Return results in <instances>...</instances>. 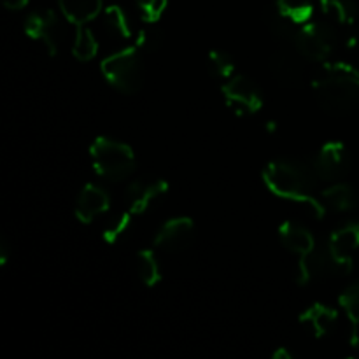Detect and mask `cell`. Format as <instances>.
Returning <instances> with one entry per match:
<instances>
[{"label": "cell", "mask_w": 359, "mask_h": 359, "mask_svg": "<svg viewBox=\"0 0 359 359\" xmlns=\"http://www.w3.org/2000/svg\"><path fill=\"white\" fill-rule=\"evenodd\" d=\"M263 179L270 191H273L276 195L309 203L319 217L326 212L323 203L314 196L319 182H323L316 172L314 160L279 158L266 165V168L263 170Z\"/></svg>", "instance_id": "cell-1"}, {"label": "cell", "mask_w": 359, "mask_h": 359, "mask_svg": "<svg viewBox=\"0 0 359 359\" xmlns=\"http://www.w3.org/2000/svg\"><path fill=\"white\" fill-rule=\"evenodd\" d=\"M312 90L323 111L349 114L359 109V70L342 62L321 63L312 76Z\"/></svg>", "instance_id": "cell-2"}, {"label": "cell", "mask_w": 359, "mask_h": 359, "mask_svg": "<svg viewBox=\"0 0 359 359\" xmlns=\"http://www.w3.org/2000/svg\"><path fill=\"white\" fill-rule=\"evenodd\" d=\"M309 62L326 63L333 58L337 49L342 46H351V39L344 35L339 28L333 27L326 20L311 21L298 28L294 41L291 42Z\"/></svg>", "instance_id": "cell-3"}, {"label": "cell", "mask_w": 359, "mask_h": 359, "mask_svg": "<svg viewBox=\"0 0 359 359\" xmlns=\"http://www.w3.org/2000/svg\"><path fill=\"white\" fill-rule=\"evenodd\" d=\"M95 172L107 182H123L135 170V156L126 144L100 137L91 146Z\"/></svg>", "instance_id": "cell-4"}, {"label": "cell", "mask_w": 359, "mask_h": 359, "mask_svg": "<svg viewBox=\"0 0 359 359\" xmlns=\"http://www.w3.org/2000/svg\"><path fill=\"white\" fill-rule=\"evenodd\" d=\"M105 79L121 93L133 95L142 88L146 77L144 55L139 48H128L107 56L102 62Z\"/></svg>", "instance_id": "cell-5"}, {"label": "cell", "mask_w": 359, "mask_h": 359, "mask_svg": "<svg viewBox=\"0 0 359 359\" xmlns=\"http://www.w3.org/2000/svg\"><path fill=\"white\" fill-rule=\"evenodd\" d=\"M226 105L237 116H252L263 107V91L258 84L242 74H235L223 83Z\"/></svg>", "instance_id": "cell-6"}, {"label": "cell", "mask_w": 359, "mask_h": 359, "mask_svg": "<svg viewBox=\"0 0 359 359\" xmlns=\"http://www.w3.org/2000/svg\"><path fill=\"white\" fill-rule=\"evenodd\" d=\"M307 62L293 44H286L270 58V72L283 86L297 88L307 79Z\"/></svg>", "instance_id": "cell-7"}, {"label": "cell", "mask_w": 359, "mask_h": 359, "mask_svg": "<svg viewBox=\"0 0 359 359\" xmlns=\"http://www.w3.org/2000/svg\"><path fill=\"white\" fill-rule=\"evenodd\" d=\"M349 272V266H346L335 258V255L330 249V244L323 245V248L316 245L314 251L304 262H300V266H298V283L305 284L311 283V280L330 279L333 276H346Z\"/></svg>", "instance_id": "cell-8"}, {"label": "cell", "mask_w": 359, "mask_h": 359, "mask_svg": "<svg viewBox=\"0 0 359 359\" xmlns=\"http://www.w3.org/2000/svg\"><path fill=\"white\" fill-rule=\"evenodd\" d=\"M25 32L28 37L46 46L51 55L58 53L63 41V27L55 11L37 9L28 14L25 20Z\"/></svg>", "instance_id": "cell-9"}, {"label": "cell", "mask_w": 359, "mask_h": 359, "mask_svg": "<svg viewBox=\"0 0 359 359\" xmlns=\"http://www.w3.org/2000/svg\"><path fill=\"white\" fill-rule=\"evenodd\" d=\"M351 163H353V158L342 142L325 144L319 149L318 156L314 158V167L319 179L328 184L342 181L349 174Z\"/></svg>", "instance_id": "cell-10"}, {"label": "cell", "mask_w": 359, "mask_h": 359, "mask_svg": "<svg viewBox=\"0 0 359 359\" xmlns=\"http://www.w3.org/2000/svg\"><path fill=\"white\" fill-rule=\"evenodd\" d=\"M168 191V184L160 177L153 175H140L130 179L125 189V198L130 205L132 214H142L151 207L154 200L163 196Z\"/></svg>", "instance_id": "cell-11"}, {"label": "cell", "mask_w": 359, "mask_h": 359, "mask_svg": "<svg viewBox=\"0 0 359 359\" xmlns=\"http://www.w3.org/2000/svg\"><path fill=\"white\" fill-rule=\"evenodd\" d=\"M195 237V224L189 217H174L158 230L154 245L160 251L175 255L188 248Z\"/></svg>", "instance_id": "cell-12"}, {"label": "cell", "mask_w": 359, "mask_h": 359, "mask_svg": "<svg viewBox=\"0 0 359 359\" xmlns=\"http://www.w3.org/2000/svg\"><path fill=\"white\" fill-rule=\"evenodd\" d=\"M321 13L328 23L339 28L349 39L354 37V27L358 21L356 0H321Z\"/></svg>", "instance_id": "cell-13"}, {"label": "cell", "mask_w": 359, "mask_h": 359, "mask_svg": "<svg viewBox=\"0 0 359 359\" xmlns=\"http://www.w3.org/2000/svg\"><path fill=\"white\" fill-rule=\"evenodd\" d=\"M109 203H111V196L104 188L97 184L84 186L76 202L77 219L83 221V223H91L95 217L109 209Z\"/></svg>", "instance_id": "cell-14"}, {"label": "cell", "mask_w": 359, "mask_h": 359, "mask_svg": "<svg viewBox=\"0 0 359 359\" xmlns=\"http://www.w3.org/2000/svg\"><path fill=\"white\" fill-rule=\"evenodd\" d=\"M335 258L346 266L353 269V256L359 249V221H353L332 233L328 241Z\"/></svg>", "instance_id": "cell-15"}, {"label": "cell", "mask_w": 359, "mask_h": 359, "mask_svg": "<svg viewBox=\"0 0 359 359\" xmlns=\"http://www.w3.org/2000/svg\"><path fill=\"white\" fill-rule=\"evenodd\" d=\"M279 235L287 251L300 255V262H304L314 251L316 241L304 224L294 223V221H286V223L280 224Z\"/></svg>", "instance_id": "cell-16"}, {"label": "cell", "mask_w": 359, "mask_h": 359, "mask_svg": "<svg viewBox=\"0 0 359 359\" xmlns=\"http://www.w3.org/2000/svg\"><path fill=\"white\" fill-rule=\"evenodd\" d=\"M321 203L325 210L332 212H351L358 207V193L347 182H333L323 191Z\"/></svg>", "instance_id": "cell-17"}, {"label": "cell", "mask_w": 359, "mask_h": 359, "mask_svg": "<svg viewBox=\"0 0 359 359\" xmlns=\"http://www.w3.org/2000/svg\"><path fill=\"white\" fill-rule=\"evenodd\" d=\"M63 16L76 27L95 20L102 11V0H58Z\"/></svg>", "instance_id": "cell-18"}, {"label": "cell", "mask_w": 359, "mask_h": 359, "mask_svg": "<svg viewBox=\"0 0 359 359\" xmlns=\"http://www.w3.org/2000/svg\"><path fill=\"white\" fill-rule=\"evenodd\" d=\"M337 319H339V314H337L333 309L316 305V307H312L311 311L304 316L302 321L307 323L309 328H311L312 332H316V335L323 337L335 328Z\"/></svg>", "instance_id": "cell-19"}, {"label": "cell", "mask_w": 359, "mask_h": 359, "mask_svg": "<svg viewBox=\"0 0 359 359\" xmlns=\"http://www.w3.org/2000/svg\"><path fill=\"white\" fill-rule=\"evenodd\" d=\"M280 13L293 21L297 27L311 23L312 14H314V4L312 0H276Z\"/></svg>", "instance_id": "cell-20"}, {"label": "cell", "mask_w": 359, "mask_h": 359, "mask_svg": "<svg viewBox=\"0 0 359 359\" xmlns=\"http://www.w3.org/2000/svg\"><path fill=\"white\" fill-rule=\"evenodd\" d=\"M207 63H209V72L214 79L226 83L235 76V62L226 51H221V49L210 51Z\"/></svg>", "instance_id": "cell-21"}, {"label": "cell", "mask_w": 359, "mask_h": 359, "mask_svg": "<svg viewBox=\"0 0 359 359\" xmlns=\"http://www.w3.org/2000/svg\"><path fill=\"white\" fill-rule=\"evenodd\" d=\"M137 272H139V277L146 286H156L160 283V265H158V259L153 251L146 249V251H140L137 255Z\"/></svg>", "instance_id": "cell-22"}, {"label": "cell", "mask_w": 359, "mask_h": 359, "mask_svg": "<svg viewBox=\"0 0 359 359\" xmlns=\"http://www.w3.org/2000/svg\"><path fill=\"white\" fill-rule=\"evenodd\" d=\"M98 49V42L97 39L93 37L90 30L86 27H77V34H76V41H74V48L72 53L77 60L81 62H88V60L93 58L97 55Z\"/></svg>", "instance_id": "cell-23"}, {"label": "cell", "mask_w": 359, "mask_h": 359, "mask_svg": "<svg viewBox=\"0 0 359 359\" xmlns=\"http://www.w3.org/2000/svg\"><path fill=\"white\" fill-rule=\"evenodd\" d=\"M340 305H342L347 318H349L351 326H353L354 344H356V335L359 328V283L351 284V286L340 294Z\"/></svg>", "instance_id": "cell-24"}, {"label": "cell", "mask_w": 359, "mask_h": 359, "mask_svg": "<svg viewBox=\"0 0 359 359\" xmlns=\"http://www.w3.org/2000/svg\"><path fill=\"white\" fill-rule=\"evenodd\" d=\"M104 25L112 35H116V37H128L130 35L128 20H126L121 7L118 6L107 7L104 13Z\"/></svg>", "instance_id": "cell-25"}, {"label": "cell", "mask_w": 359, "mask_h": 359, "mask_svg": "<svg viewBox=\"0 0 359 359\" xmlns=\"http://www.w3.org/2000/svg\"><path fill=\"white\" fill-rule=\"evenodd\" d=\"M161 41H163V35H161V32L158 30L156 27H147V28H144V30L139 32L135 46L142 53H151V51H156V49L160 48Z\"/></svg>", "instance_id": "cell-26"}, {"label": "cell", "mask_w": 359, "mask_h": 359, "mask_svg": "<svg viewBox=\"0 0 359 359\" xmlns=\"http://www.w3.org/2000/svg\"><path fill=\"white\" fill-rule=\"evenodd\" d=\"M167 4L168 0H137V7H139L140 14L149 23H154L161 16Z\"/></svg>", "instance_id": "cell-27"}, {"label": "cell", "mask_w": 359, "mask_h": 359, "mask_svg": "<svg viewBox=\"0 0 359 359\" xmlns=\"http://www.w3.org/2000/svg\"><path fill=\"white\" fill-rule=\"evenodd\" d=\"M128 226H130V217L128 216H123V217H119L118 221H116L114 224H112L111 228H109L107 231H105L104 233V238L107 242H116L118 241L119 237H121V235H125L126 233V230H128Z\"/></svg>", "instance_id": "cell-28"}, {"label": "cell", "mask_w": 359, "mask_h": 359, "mask_svg": "<svg viewBox=\"0 0 359 359\" xmlns=\"http://www.w3.org/2000/svg\"><path fill=\"white\" fill-rule=\"evenodd\" d=\"M30 0H2L4 7H7L9 11H21L28 6Z\"/></svg>", "instance_id": "cell-29"}]
</instances>
